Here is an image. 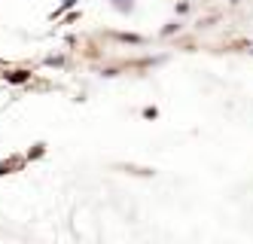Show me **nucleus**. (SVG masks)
I'll return each mask as SVG.
<instances>
[{"mask_svg": "<svg viewBox=\"0 0 253 244\" xmlns=\"http://www.w3.org/2000/svg\"><path fill=\"white\" fill-rule=\"evenodd\" d=\"M113 6H116L119 13H131V9H134V0H113Z\"/></svg>", "mask_w": 253, "mask_h": 244, "instance_id": "obj_1", "label": "nucleus"}, {"mask_svg": "<svg viewBox=\"0 0 253 244\" xmlns=\"http://www.w3.org/2000/svg\"><path fill=\"white\" fill-rule=\"evenodd\" d=\"M21 165V159H9V162H0V174H9L13 168H18Z\"/></svg>", "mask_w": 253, "mask_h": 244, "instance_id": "obj_2", "label": "nucleus"}, {"mask_svg": "<svg viewBox=\"0 0 253 244\" xmlns=\"http://www.w3.org/2000/svg\"><path fill=\"white\" fill-rule=\"evenodd\" d=\"M9 79H13V83H25L28 74H25V71H16V74H9Z\"/></svg>", "mask_w": 253, "mask_h": 244, "instance_id": "obj_3", "label": "nucleus"}, {"mask_svg": "<svg viewBox=\"0 0 253 244\" xmlns=\"http://www.w3.org/2000/svg\"><path fill=\"white\" fill-rule=\"evenodd\" d=\"M43 153H46V150H43V144H37V147H34V150H31V153H28V159H40Z\"/></svg>", "mask_w": 253, "mask_h": 244, "instance_id": "obj_4", "label": "nucleus"}, {"mask_svg": "<svg viewBox=\"0 0 253 244\" xmlns=\"http://www.w3.org/2000/svg\"><path fill=\"white\" fill-rule=\"evenodd\" d=\"M144 116H146V119H156L159 110H156V107H146V110H144Z\"/></svg>", "mask_w": 253, "mask_h": 244, "instance_id": "obj_5", "label": "nucleus"}, {"mask_svg": "<svg viewBox=\"0 0 253 244\" xmlns=\"http://www.w3.org/2000/svg\"><path fill=\"white\" fill-rule=\"evenodd\" d=\"M73 3H76V0H64V3H61V9H58V13H64V9H71Z\"/></svg>", "mask_w": 253, "mask_h": 244, "instance_id": "obj_6", "label": "nucleus"}]
</instances>
